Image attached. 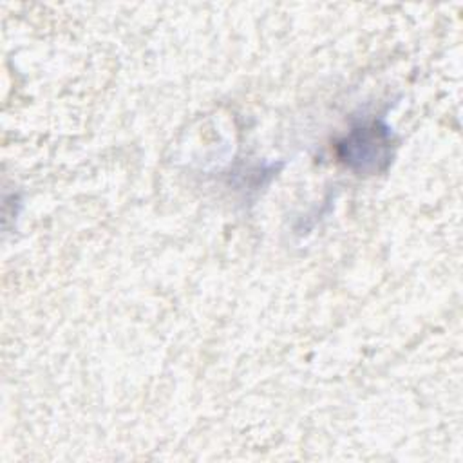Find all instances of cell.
<instances>
[{
	"label": "cell",
	"mask_w": 463,
	"mask_h": 463,
	"mask_svg": "<svg viewBox=\"0 0 463 463\" xmlns=\"http://www.w3.org/2000/svg\"><path fill=\"white\" fill-rule=\"evenodd\" d=\"M391 130L378 123H365L353 128L338 145V156L356 172H378L391 161Z\"/></svg>",
	"instance_id": "obj_1"
}]
</instances>
